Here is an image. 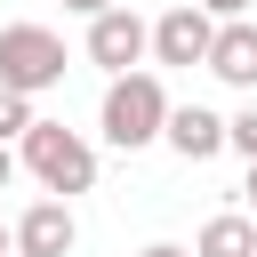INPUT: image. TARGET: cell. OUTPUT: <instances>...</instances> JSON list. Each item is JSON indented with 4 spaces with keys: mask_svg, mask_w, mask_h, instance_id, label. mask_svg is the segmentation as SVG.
Instances as JSON below:
<instances>
[{
    "mask_svg": "<svg viewBox=\"0 0 257 257\" xmlns=\"http://www.w3.org/2000/svg\"><path fill=\"white\" fill-rule=\"evenodd\" d=\"M64 8H72V16H104L112 0H64Z\"/></svg>",
    "mask_w": 257,
    "mask_h": 257,
    "instance_id": "7c38bea8",
    "label": "cell"
},
{
    "mask_svg": "<svg viewBox=\"0 0 257 257\" xmlns=\"http://www.w3.org/2000/svg\"><path fill=\"white\" fill-rule=\"evenodd\" d=\"M233 153H241V161H257V104L233 120Z\"/></svg>",
    "mask_w": 257,
    "mask_h": 257,
    "instance_id": "8fae6325",
    "label": "cell"
},
{
    "mask_svg": "<svg viewBox=\"0 0 257 257\" xmlns=\"http://www.w3.org/2000/svg\"><path fill=\"white\" fill-rule=\"evenodd\" d=\"M169 145H177L185 161H217V153L233 145V120H217L209 104H177V112H169Z\"/></svg>",
    "mask_w": 257,
    "mask_h": 257,
    "instance_id": "ba28073f",
    "label": "cell"
},
{
    "mask_svg": "<svg viewBox=\"0 0 257 257\" xmlns=\"http://www.w3.org/2000/svg\"><path fill=\"white\" fill-rule=\"evenodd\" d=\"M249 201H257V161H249Z\"/></svg>",
    "mask_w": 257,
    "mask_h": 257,
    "instance_id": "e0dca14e",
    "label": "cell"
},
{
    "mask_svg": "<svg viewBox=\"0 0 257 257\" xmlns=\"http://www.w3.org/2000/svg\"><path fill=\"white\" fill-rule=\"evenodd\" d=\"M56 80H64V40H56L48 24H8V32H0V88L40 96V88H56Z\"/></svg>",
    "mask_w": 257,
    "mask_h": 257,
    "instance_id": "3957f363",
    "label": "cell"
},
{
    "mask_svg": "<svg viewBox=\"0 0 257 257\" xmlns=\"http://www.w3.org/2000/svg\"><path fill=\"white\" fill-rule=\"evenodd\" d=\"M24 128H32V96L0 88V145H8V137H24Z\"/></svg>",
    "mask_w": 257,
    "mask_h": 257,
    "instance_id": "30bf717a",
    "label": "cell"
},
{
    "mask_svg": "<svg viewBox=\"0 0 257 257\" xmlns=\"http://www.w3.org/2000/svg\"><path fill=\"white\" fill-rule=\"evenodd\" d=\"M137 257H193V249H177V241H153V249H137Z\"/></svg>",
    "mask_w": 257,
    "mask_h": 257,
    "instance_id": "4fadbf2b",
    "label": "cell"
},
{
    "mask_svg": "<svg viewBox=\"0 0 257 257\" xmlns=\"http://www.w3.org/2000/svg\"><path fill=\"white\" fill-rule=\"evenodd\" d=\"M201 8H209V16H241L249 0H201Z\"/></svg>",
    "mask_w": 257,
    "mask_h": 257,
    "instance_id": "5bb4252c",
    "label": "cell"
},
{
    "mask_svg": "<svg viewBox=\"0 0 257 257\" xmlns=\"http://www.w3.org/2000/svg\"><path fill=\"white\" fill-rule=\"evenodd\" d=\"M24 169H32L48 193H88V185H96V153H88V137L64 128V120H32V128H24Z\"/></svg>",
    "mask_w": 257,
    "mask_h": 257,
    "instance_id": "7a4b0ae2",
    "label": "cell"
},
{
    "mask_svg": "<svg viewBox=\"0 0 257 257\" xmlns=\"http://www.w3.org/2000/svg\"><path fill=\"white\" fill-rule=\"evenodd\" d=\"M145 48H153V24H145L137 8H104V16H88V64H104L112 80H120Z\"/></svg>",
    "mask_w": 257,
    "mask_h": 257,
    "instance_id": "277c9868",
    "label": "cell"
},
{
    "mask_svg": "<svg viewBox=\"0 0 257 257\" xmlns=\"http://www.w3.org/2000/svg\"><path fill=\"white\" fill-rule=\"evenodd\" d=\"M209 72H217L225 88H257V24H249V16H225V24H217Z\"/></svg>",
    "mask_w": 257,
    "mask_h": 257,
    "instance_id": "52a82bcc",
    "label": "cell"
},
{
    "mask_svg": "<svg viewBox=\"0 0 257 257\" xmlns=\"http://www.w3.org/2000/svg\"><path fill=\"white\" fill-rule=\"evenodd\" d=\"M193 257H257V225L249 217H209L201 241H193Z\"/></svg>",
    "mask_w": 257,
    "mask_h": 257,
    "instance_id": "9c48e42d",
    "label": "cell"
},
{
    "mask_svg": "<svg viewBox=\"0 0 257 257\" xmlns=\"http://www.w3.org/2000/svg\"><path fill=\"white\" fill-rule=\"evenodd\" d=\"M209 48H217V16L201 0H185V8H169L153 24V56L161 64H209Z\"/></svg>",
    "mask_w": 257,
    "mask_h": 257,
    "instance_id": "5b68a950",
    "label": "cell"
},
{
    "mask_svg": "<svg viewBox=\"0 0 257 257\" xmlns=\"http://www.w3.org/2000/svg\"><path fill=\"white\" fill-rule=\"evenodd\" d=\"M169 96H161V80L153 72H120L112 88H104V137L120 145V153H137V145H153V137H169Z\"/></svg>",
    "mask_w": 257,
    "mask_h": 257,
    "instance_id": "6da1fadb",
    "label": "cell"
},
{
    "mask_svg": "<svg viewBox=\"0 0 257 257\" xmlns=\"http://www.w3.org/2000/svg\"><path fill=\"white\" fill-rule=\"evenodd\" d=\"M72 241H80V225L64 201H32L16 217V257H72Z\"/></svg>",
    "mask_w": 257,
    "mask_h": 257,
    "instance_id": "8992f818",
    "label": "cell"
},
{
    "mask_svg": "<svg viewBox=\"0 0 257 257\" xmlns=\"http://www.w3.org/2000/svg\"><path fill=\"white\" fill-rule=\"evenodd\" d=\"M0 257H16V225H0Z\"/></svg>",
    "mask_w": 257,
    "mask_h": 257,
    "instance_id": "2e32d148",
    "label": "cell"
},
{
    "mask_svg": "<svg viewBox=\"0 0 257 257\" xmlns=\"http://www.w3.org/2000/svg\"><path fill=\"white\" fill-rule=\"evenodd\" d=\"M8 177H16V153H8V145H0V185H8Z\"/></svg>",
    "mask_w": 257,
    "mask_h": 257,
    "instance_id": "9a60e30c",
    "label": "cell"
}]
</instances>
